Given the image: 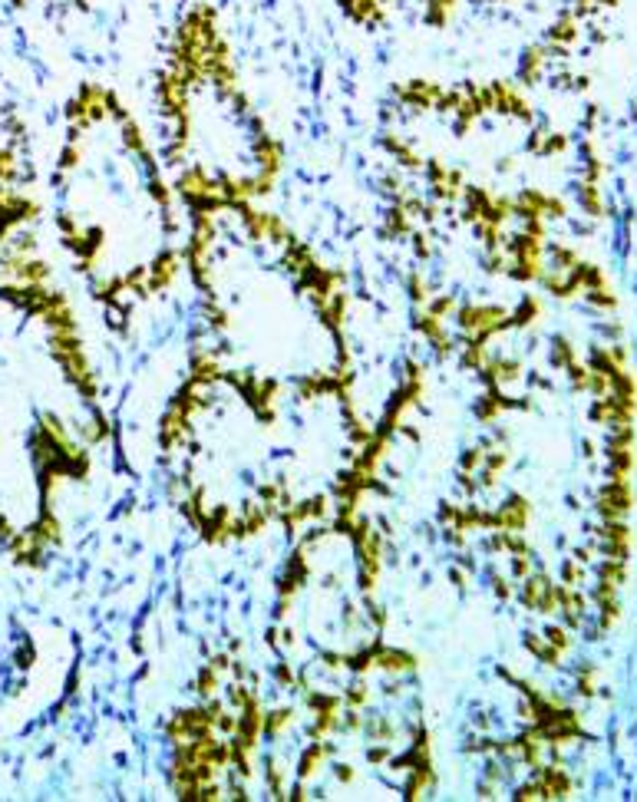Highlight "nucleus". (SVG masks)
<instances>
[{"mask_svg":"<svg viewBox=\"0 0 637 802\" xmlns=\"http://www.w3.org/2000/svg\"><path fill=\"white\" fill-rule=\"evenodd\" d=\"M13 4H27V0H13Z\"/></svg>","mask_w":637,"mask_h":802,"instance_id":"nucleus-1","label":"nucleus"}]
</instances>
